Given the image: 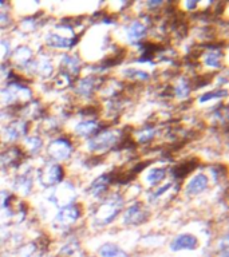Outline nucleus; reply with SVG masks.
Segmentation results:
<instances>
[{
    "label": "nucleus",
    "instance_id": "1a4fd4ad",
    "mask_svg": "<svg viewBox=\"0 0 229 257\" xmlns=\"http://www.w3.org/2000/svg\"><path fill=\"white\" fill-rule=\"evenodd\" d=\"M2 140L4 142H16L18 140H23L28 134V122L27 120L18 118V119L10 120L2 127Z\"/></svg>",
    "mask_w": 229,
    "mask_h": 257
},
{
    "label": "nucleus",
    "instance_id": "412c9836",
    "mask_svg": "<svg viewBox=\"0 0 229 257\" xmlns=\"http://www.w3.org/2000/svg\"><path fill=\"white\" fill-rule=\"evenodd\" d=\"M222 52L221 48L210 47L202 54V63L208 68H221V60H222Z\"/></svg>",
    "mask_w": 229,
    "mask_h": 257
},
{
    "label": "nucleus",
    "instance_id": "f704fd0d",
    "mask_svg": "<svg viewBox=\"0 0 229 257\" xmlns=\"http://www.w3.org/2000/svg\"><path fill=\"white\" fill-rule=\"evenodd\" d=\"M220 257H228V249H224L222 253L220 254Z\"/></svg>",
    "mask_w": 229,
    "mask_h": 257
},
{
    "label": "nucleus",
    "instance_id": "39448f33",
    "mask_svg": "<svg viewBox=\"0 0 229 257\" xmlns=\"http://www.w3.org/2000/svg\"><path fill=\"white\" fill-rule=\"evenodd\" d=\"M64 168L62 164H55V162H47L36 170V180L39 182L40 186L46 189H51L60 182L64 181Z\"/></svg>",
    "mask_w": 229,
    "mask_h": 257
},
{
    "label": "nucleus",
    "instance_id": "0eeeda50",
    "mask_svg": "<svg viewBox=\"0 0 229 257\" xmlns=\"http://www.w3.org/2000/svg\"><path fill=\"white\" fill-rule=\"evenodd\" d=\"M82 214H83L82 206L76 202H72V204L56 210L54 220H52V225L59 229L71 228L72 225H75L80 220Z\"/></svg>",
    "mask_w": 229,
    "mask_h": 257
},
{
    "label": "nucleus",
    "instance_id": "473e14b6",
    "mask_svg": "<svg viewBox=\"0 0 229 257\" xmlns=\"http://www.w3.org/2000/svg\"><path fill=\"white\" fill-rule=\"evenodd\" d=\"M184 6H185V10H186V11H194V10L198 7V3H197V2H194V0H190V2H185Z\"/></svg>",
    "mask_w": 229,
    "mask_h": 257
},
{
    "label": "nucleus",
    "instance_id": "aec40b11",
    "mask_svg": "<svg viewBox=\"0 0 229 257\" xmlns=\"http://www.w3.org/2000/svg\"><path fill=\"white\" fill-rule=\"evenodd\" d=\"M23 150L26 153V156H36L42 152V149L44 148L43 138L36 134H31V136H26L23 138Z\"/></svg>",
    "mask_w": 229,
    "mask_h": 257
},
{
    "label": "nucleus",
    "instance_id": "7c9ffc66",
    "mask_svg": "<svg viewBox=\"0 0 229 257\" xmlns=\"http://www.w3.org/2000/svg\"><path fill=\"white\" fill-rule=\"evenodd\" d=\"M78 249H79V242H78V240L76 238H71L67 244L63 245V248L60 249V253L63 256H72Z\"/></svg>",
    "mask_w": 229,
    "mask_h": 257
},
{
    "label": "nucleus",
    "instance_id": "2f4dec72",
    "mask_svg": "<svg viewBox=\"0 0 229 257\" xmlns=\"http://www.w3.org/2000/svg\"><path fill=\"white\" fill-rule=\"evenodd\" d=\"M11 15L8 12L0 11V26H7V24H11Z\"/></svg>",
    "mask_w": 229,
    "mask_h": 257
},
{
    "label": "nucleus",
    "instance_id": "ddd939ff",
    "mask_svg": "<svg viewBox=\"0 0 229 257\" xmlns=\"http://www.w3.org/2000/svg\"><path fill=\"white\" fill-rule=\"evenodd\" d=\"M200 245V241L192 233H181L177 234L169 244L172 252H181V250H196Z\"/></svg>",
    "mask_w": 229,
    "mask_h": 257
},
{
    "label": "nucleus",
    "instance_id": "c9c22d12",
    "mask_svg": "<svg viewBox=\"0 0 229 257\" xmlns=\"http://www.w3.org/2000/svg\"><path fill=\"white\" fill-rule=\"evenodd\" d=\"M2 242H3V241H2V240H0V245H2Z\"/></svg>",
    "mask_w": 229,
    "mask_h": 257
},
{
    "label": "nucleus",
    "instance_id": "c756f323",
    "mask_svg": "<svg viewBox=\"0 0 229 257\" xmlns=\"http://www.w3.org/2000/svg\"><path fill=\"white\" fill-rule=\"evenodd\" d=\"M172 186H173V182H166V184L161 185V186H157V188L154 189L152 193H150V196H149V200L152 201V202H153V201L158 200L160 197H162L164 194H166V193H168L169 190L172 189Z\"/></svg>",
    "mask_w": 229,
    "mask_h": 257
},
{
    "label": "nucleus",
    "instance_id": "423d86ee",
    "mask_svg": "<svg viewBox=\"0 0 229 257\" xmlns=\"http://www.w3.org/2000/svg\"><path fill=\"white\" fill-rule=\"evenodd\" d=\"M48 190L50 192H48L47 201L58 209L67 206V205L75 202L76 200L75 186L72 185V182H68V181H63V182H60L59 185H56Z\"/></svg>",
    "mask_w": 229,
    "mask_h": 257
},
{
    "label": "nucleus",
    "instance_id": "f03ea898",
    "mask_svg": "<svg viewBox=\"0 0 229 257\" xmlns=\"http://www.w3.org/2000/svg\"><path fill=\"white\" fill-rule=\"evenodd\" d=\"M124 142V133L117 128H104L100 130L86 142V148L91 154L102 156L106 153L116 150Z\"/></svg>",
    "mask_w": 229,
    "mask_h": 257
},
{
    "label": "nucleus",
    "instance_id": "20e7f679",
    "mask_svg": "<svg viewBox=\"0 0 229 257\" xmlns=\"http://www.w3.org/2000/svg\"><path fill=\"white\" fill-rule=\"evenodd\" d=\"M74 152H75V146L72 144L71 138L64 136L56 137L46 146V154L50 161L55 164H62L64 161L70 160Z\"/></svg>",
    "mask_w": 229,
    "mask_h": 257
},
{
    "label": "nucleus",
    "instance_id": "a211bd4d",
    "mask_svg": "<svg viewBox=\"0 0 229 257\" xmlns=\"http://www.w3.org/2000/svg\"><path fill=\"white\" fill-rule=\"evenodd\" d=\"M34 189V178H32V173L23 172L19 173L15 176L12 181V190L14 193H18L19 196L26 197L30 196Z\"/></svg>",
    "mask_w": 229,
    "mask_h": 257
},
{
    "label": "nucleus",
    "instance_id": "dca6fc26",
    "mask_svg": "<svg viewBox=\"0 0 229 257\" xmlns=\"http://www.w3.org/2000/svg\"><path fill=\"white\" fill-rule=\"evenodd\" d=\"M59 71L75 78L80 74L82 70V60L76 54H63L59 62Z\"/></svg>",
    "mask_w": 229,
    "mask_h": 257
},
{
    "label": "nucleus",
    "instance_id": "9d476101",
    "mask_svg": "<svg viewBox=\"0 0 229 257\" xmlns=\"http://www.w3.org/2000/svg\"><path fill=\"white\" fill-rule=\"evenodd\" d=\"M26 153L20 146H8L0 152V170L8 172L12 169H18L23 164Z\"/></svg>",
    "mask_w": 229,
    "mask_h": 257
},
{
    "label": "nucleus",
    "instance_id": "cd10ccee",
    "mask_svg": "<svg viewBox=\"0 0 229 257\" xmlns=\"http://www.w3.org/2000/svg\"><path fill=\"white\" fill-rule=\"evenodd\" d=\"M221 96H226V90L225 88H217V90H212V91H208L202 94V95L198 98V103L204 104L206 102H210V100L218 99Z\"/></svg>",
    "mask_w": 229,
    "mask_h": 257
},
{
    "label": "nucleus",
    "instance_id": "6ab92c4d",
    "mask_svg": "<svg viewBox=\"0 0 229 257\" xmlns=\"http://www.w3.org/2000/svg\"><path fill=\"white\" fill-rule=\"evenodd\" d=\"M35 59L34 58V51L31 50L30 46L27 44H22V46H18V47L11 52V60L12 63L15 64V67L18 68H26L28 64L31 63L32 60Z\"/></svg>",
    "mask_w": 229,
    "mask_h": 257
},
{
    "label": "nucleus",
    "instance_id": "f8f14e48",
    "mask_svg": "<svg viewBox=\"0 0 229 257\" xmlns=\"http://www.w3.org/2000/svg\"><path fill=\"white\" fill-rule=\"evenodd\" d=\"M112 184H114V181H112V172L103 173V174L96 177L95 180L88 185L87 194L91 198H102L107 193V190L110 189V186Z\"/></svg>",
    "mask_w": 229,
    "mask_h": 257
},
{
    "label": "nucleus",
    "instance_id": "5701e85b",
    "mask_svg": "<svg viewBox=\"0 0 229 257\" xmlns=\"http://www.w3.org/2000/svg\"><path fill=\"white\" fill-rule=\"evenodd\" d=\"M99 257H129V253L122 249L120 245L112 242H104L98 249Z\"/></svg>",
    "mask_w": 229,
    "mask_h": 257
},
{
    "label": "nucleus",
    "instance_id": "6e6552de",
    "mask_svg": "<svg viewBox=\"0 0 229 257\" xmlns=\"http://www.w3.org/2000/svg\"><path fill=\"white\" fill-rule=\"evenodd\" d=\"M149 217H150V213L144 202L134 201L129 208L125 209L121 220H122V224L126 226H140L149 220Z\"/></svg>",
    "mask_w": 229,
    "mask_h": 257
},
{
    "label": "nucleus",
    "instance_id": "4be33fe9",
    "mask_svg": "<svg viewBox=\"0 0 229 257\" xmlns=\"http://www.w3.org/2000/svg\"><path fill=\"white\" fill-rule=\"evenodd\" d=\"M168 176V169L166 168H152L149 169L144 177V181L150 186H158L160 182L166 178Z\"/></svg>",
    "mask_w": 229,
    "mask_h": 257
},
{
    "label": "nucleus",
    "instance_id": "2eb2a0df",
    "mask_svg": "<svg viewBox=\"0 0 229 257\" xmlns=\"http://www.w3.org/2000/svg\"><path fill=\"white\" fill-rule=\"evenodd\" d=\"M100 127H102V124L96 118H91V119H83L79 120L78 123L74 126L72 128V132L75 134L76 137H79V138H91L95 134L100 132Z\"/></svg>",
    "mask_w": 229,
    "mask_h": 257
},
{
    "label": "nucleus",
    "instance_id": "393cba45",
    "mask_svg": "<svg viewBox=\"0 0 229 257\" xmlns=\"http://www.w3.org/2000/svg\"><path fill=\"white\" fill-rule=\"evenodd\" d=\"M192 90V84H190V82L188 79H185V78H180V79L177 80L176 86L173 87L174 96L178 98V99H186L190 95Z\"/></svg>",
    "mask_w": 229,
    "mask_h": 257
},
{
    "label": "nucleus",
    "instance_id": "72a5a7b5",
    "mask_svg": "<svg viewBox=\"0 0 229 257\" xmlns=\"http://www.w3.org/2000/svg\"><path fill=\"white\" fill-rule=\"evenodd\" d=\"M161 6H162V2H160V0H158V2H149V3L146 4V7L150 8V10H157V8L161 7Z\"/></svg>",
    "mask_w": 229,
    "mask_h": 257
},
{
    "label": "nucleus",
    "instance_id": "f257e3e1",
    "mask_svg": "<svg viewBox=\"0 0 229 257\" xmlns=\"http://www.w3.org/2000/svg\"><path fill=\"white\" fill-rule=\"evenodd\" d=\"M125 197L121 193H112L103 197L92 212V224L98 228H104L117 220L124 212Z\"/></svg>",
    "mask_w": 229,
    "mask_h": 257
},
{
    "label": "nucleus",
    "instance_id": "9b49d317",
    "mask_svg": "<svg viewBox=\"0 0 229 257\" xmlns=\"http://www.w3.org/2000/svg\"><path fill=\"white\" fill-rule=\"evenodd\" d=\"M100 78H98L96 75H86L80 79H76L75 83H74V91L78 96H82L84 99H88L91 98L94 94H95L100 87V83H102Z\"/></svg>",
    "mask_w": 229,
    "mask_h": 257
},
{
    "label": "nucleus",
    "instance_id": "c85d7f7f",
    "mask_svg": "<svg viewBox=\"0 0 229 257\" xmlns=\"http://www.w3.org/2000/svg\"><path fill=\"white\" fill-rule=\"evenodd\" d=\"M15 200V194L8 190H0V210L12 206V201Z\"/></svg>",
    "mask_w": 229,
    "mask_h": 257
},
{
    "label": "nucleus",
    "instance_id": "bb28decb",
    "mask_svg": "<svg viewBox=\"0 0 229 257\" xmlns=\"http://www.w3.org/2000/svg\"><path fill=\"white\" fill-rule=\"evenodd\" d=\"M122 74L125 75V78H128V79L133 80V82H148L150 79L149 72L140 70V68H128Z\"/></svg>",
    "mask_w": 229,
    "mask_h": 257
},
{
    "label": "nucleus",
    "instance_id": "f3484780",
    "mask_svg": "<svg viewBox=\"0 0 229 257\" xmlns=\"http://www.w3.org/2000/svg\"><path fill=\"white\" fill-rule=\"evenodd\" d=\"M146 34H148V27L141 20H133L126 27V40L132 46H141L142 40L146 38Z\"/></svg>",
    "mask_w": 229,
    "mask_h": 257
},
{
    "label": "nucleus",
    "instance_id": "7ed1b4c3",
    "mask_svg": "<svg viewBox=\"0 0 229 257\" xmlns=\"http://www.w3.org/2000/svg\"><path fill=\"white\" fill-rule=\"evenodd\" d=\"M58 31L48 32L44 36L46 46L54 50H71L78 43V36L70 24H58Z\"/></svg>",
    "mask_w": 229,
    "mask_h": 257
},
{
    "label": "nucleus",
    "instance_id": "4468645a",
    "mask_svg": "<svg viewBox=\"0 0 229 257\" xmlns=\"http://www.w3.org/2000/svg\"><path fill=\"white\" fill-rule=\"evenodd\" d=\"M209 188V177L205 173H196L194 176L189 178V181L185 184L184 192L186 196L196 197L200 196Z\"/></svg>",
    "mask_w": 229,
    "mask_h": 257
},
{
    "label": "nucleus",
    "instance_id": "b1692460",
    "mask_svg": "<svg viewBox=\"0 0 229 257\" xmlns=\"http://www.w3.org/2000/svg\"><path fill=\"white\" fill-rule=\"evenodd\" d=\"M197 162H193V161H184V162H180L177 164L174 168L172 169V176L177 180H181V178H185V177L190 174V173L197 168Z\"/></svg>",
    "mask_w": 229,
    "mask_h": 257
},
{
    "label": "nucleus",
    "instance_id": "a878e982",
    "mask_svg": "<svg viewBox=\"0 0 229 257\" xmlns=\"http://www.w3.org/2000/svg\"><path fill=\"white\" fill-rule=\"evenodd\" d=\"M157 136V127L153 124H148L141 130H138L136 134V140L138 144H149L152 142Z\"/></svg>",
    "mask_w": 229,
    "mask_h": 257
}]
</instances>
